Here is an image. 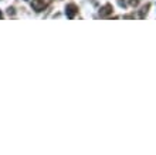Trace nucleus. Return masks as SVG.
Listing matches in <instances>:
<instances>
[{
	"label": "nucleus",
	"instance_id": "nucleus-1",
	"mask_svg": "<svg viewBox=\"0 0 156 155\" xmlns=\"http://www.w3.org/2000/svg\"><path fill=\"white\" fill-rule=\"evenodd\" d=\"M48 4H50V0H33L31 7H33L36 12H43V10L47 9Z\"/></svg>",
	"mask_w": 156,
	"mask_h": 155
},
{
	"label": "nucleus",
	"instance_id": "nucleus-2",
	"mask_svg": "<svg viewBox=\"0 0 156 155\" xmlns=\"http://www.w3.org/2000/svg\"><path fill=\"white\" fill-rule=\"evenodd\" d=\"M77 6H75V4H68V6H67L66 7V14H67V17H68V19H74V16L75 14H77Z\"/></svg>",
	"mask_w": 156,
	"mask_h": 155
},
{
	"label": "nucleus",
	"instance_id": "nucleus-3",
	"mask_svg": "<svg viewBox=\"0 0 156 155\" xmlns=\"http://www.w3.org/2000/svg\"><path fill=\"white\" fill-rule=\"evenodd\" d=\"M112 13V6L111 4H105L104 7H101V10H99V14H101V17H107L108 14H111Z\"/></svg>",
	"mask_w": 156,
	"mask_h": 155
},
{
	"label": "nucleus",
	"instance_id": "nucleus-4",
	"mask_svg": "<svg viewBox=\"0 0 156 155\" xmlns=\"http://www.w3.org/2000/svg\"><path fill=\"white\" fill-rule=\"evenodd\" d=\"M148 9H149V4H146V6H145V7L142 9V13H140V17H144V16H145V13L148 12Z\"/></svg>",
	"mask_w": 156,
	"mask_h": 155
},
{
	"label": "nucleus",
	"instance_id": "nucleus-5",
	"mask_svg": "<svg viewBox=\"0 0 156 155\" xmlns=\"http://www.w3.org/2000/svg\"><path fill=\"white\" fill-rule=\"evenodd\" d=\"M138 3H139V0H129V4H131V6H136Z\"/></svg>",
	"mask_w": 156,
	"mask_h": 155
},
{
	"label": "nucleus",
	"instance_id": "nucleus-6",
	"mask_svg": "<svg viewBox=\"0 0 156 155\" xmlns=\"http://www.w3.org/2000/svg\"><path fill=\"white\" fill-rule=\"evenodd\" d=\"M9 14H14V9H12V7L9 9Z\"/></svg>",
	"mask_w": 156,
	"mask_h": 155
},
{
	"label": "nucleus",
	"instance_id": "nucleus-7",
	"mask_svg": "<svg viewBox=\"0 0 156 155\" xmlns=\"http://www.w3.org/2000/svg\"><path fill=\"white\" fill-rule=\"evenodd\" d=\"M0 19H3V14H2V12H0Z\"/></svg>",
	"mask_w": 156,
	"mask_h": 155
}]
</instances>
